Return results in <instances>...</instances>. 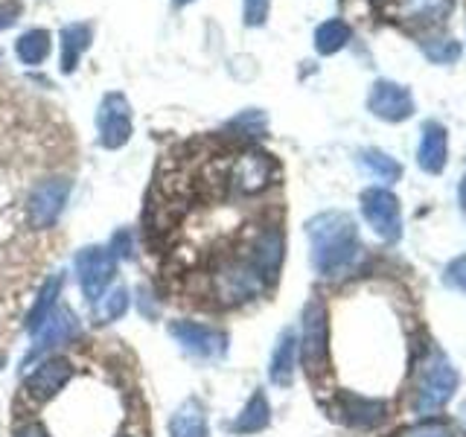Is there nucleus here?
<instances>
[{
	"instance_id": "4",
	"label": "nucleus",
	"mask_w": 466,
	"mask_h": 437,
	"mask_svg": "<svg viewBox=\"0 0 466 437\" xmlns=\"http://www.w3.org/2000/svg\"><path fill=\"white\" fill-rule=\"evenodd\" d=\"M73 371H76V368H73V361L65 359V356L47 359V361L38 364V368L24 379V388H21L24 400L33 405V408L50 402L56 393L62 391L70 382V379H73Z\"/></svg>"
},
{
	"instance_id": "5",
	"label": "nucleus",
	"mask_w": 466,
	"mask_h": 437,
	"mask_svg": "<svg viewBox=\"0 0 466 437\" xmlns=\"http://www.w3.org/2000/svg\"><path fill=\"white\" fill-rule=\"evenodd\" d=\"M76 271H79V286L85 291V298L96 303L102 295L108 291L114 274H116V257L108 251V248H82L76 257Z\"/></svg>"
},
{
	"instance_id": "14",
	"label": "nucleus",
	"mask_w": 466,
	"mask_h": 437,
	"mask_svg": "<svg viewBox=\"0 0 466 437\" xmlns=\"http://www.w3.org/2000/svg\"><path fill=\"white\" fill-rule=\"evenodd\" d=\"M446 152H449V137L441 123H426L422 126V137L417 146V164L426 172H443L446 167Z\"/></svg>"
},
{
	"instance_id": "3",
	"label": "nucleus",
	"mask_w": 466,
	"mask_h": 437,
	"mask_svg": "<svg viewBox=\"0 0 466 437\" xmlns=\"http://www.w3.org/2000/svg\"><path fill=\"white\" fill-rule=\"evenodd\" d=\"M458 391V371L451 368L449 359L441 353H431L417 373V400L414 408L420 414H434L455 397Z\"/></svg>"
},
{
	"instance_id": "36",
	"label": "nucleus",
	"mask_w": 466,
	"mask_h": 437,
	"mask_svg": "<svg viewBox=\"0 0 466 437\" xmlns=\"http://www.w3.org/2000/svg\"><path fill=\"white\" fill-rule=\"evenodd\" d=\"M0 4H4V0H0Z\"/></svg>"
},
{
	"instance_id": "31",
	"label": "nucleus",
	"mask_w": 466,
	"mask_h": 437,
	"mask_svg": "<svg viewBox=\"0 0 466 437\" xmlns=\"http://www.w3.org/2000/svg\"><path fill=\"white\" fill-rule=\"evenodd\" d=\"M15 437H50V434L44 432L38 422H26V426H21L18 432H15Z\"/></svg>"
},
{
	"instance_id": "34",
	"label": "nucleus",
	"mask_w": 466,
	"mask_h": 437,
	"mask_svg": "<svg viewBox=\"0 0 466 437\" xmlns=\"http://www.w3.org/2000/svg\"><path fill=\"white\" fill-rule=\"evenodd\" d=\"M120 437H135V434H120Z\"/></svg>"
},
{
	"instance_id": "29",
	"label": "nucleus",
	"mask_w": 466,
	"mask_h": 437,
	"mask_svg": "<svg viewBox=\"0 0 466 437\" xmlns=\"http://www.w3.org/2000/svg\"><path fill=\"white\" fill-rule=\"evenodd\" d=\"M108 251L114 257H128L131 254V230H120V233H116V237L111 239V245H108Z\"/></svg>"
},
{
	"instance_id": "8",
	"label": "nucleus",
	"mask_w": 466,
	"mask_h": 437,
	"mask_svg": "<svg viewBox=\"0 0 466 437\" xmlns=\"http://www.w3.org/2000/svg\"><path fill=\"white\" fill-rule=\"evenodd\" d=\"M70 196V181L67 178H47L41 181L33 196L26 201V216H29V225L33 228H53L56 218L62 216L65 204Z\"/></svg>"
},
{
	"instance_id": "2",
	"label": "nucleus",
	"mask_w": 466,
	"mask_h": 437,
	"mask_svg": "<svg viewBox=\"0 0 466 437\" xmlns=\"http://www.w3.org/2000/svg\"><path fill=\"white\" fill-rule=\"evenodd\" d=\"M268 283V274L262 271L251 254L245 257H228L222 259L210 274V291L218 303L239 306L245 300L257 298Z\"/></svg>"
},
{
	"instance_id": "21",
	"label": "nucleus",
	"mask_w": 466,
	"mask_h": 437,
	"mask_svg": "<svg viewBox=\"0 0 466 437\" xmlns=\"http://www.w3.org/2000/svg\"><path fill=\"white\" fill-rule=\"evenodd\" d=\"M169 437H210L208 420L196 405H184L178 414L169 420Z\"/></svg>"
},
{
	"instance_id": "32",
	"label": "nucleus",
	"mask_w": 466,
	"mask_h": 437,
	"mask_svg": "<svg viewBox=\"0 0 466 437\" xmlns=\"http://www.w3.org/2000/svg\"><path fill=\"white\" fill-rule=\"evenodd\" d=\"M461 204H463V210H466V178L461 181Z\"/></svg>"
},
{
	"instance_id": "10",
	"label": "nucleus",
	"mask_w": 466,
	"mask_h": 437,
	"mask_svg": "<svg viewBox=\"0 0 466 437\" xmlns=\"http://www.w3.org/2000/svg\"><path fill=\"white\" fill-rule=\"evenodd\" d=\"M169 332L187 353L198 359H216L228 350V335L210 324H198V320H175Z\"/></svg>"
},
{
	"instance_id": "20",
	"label": "nucleus",
	"mask_w": 466,
	"mask_h": 437,
	"mask_svg": "<svg viewBox=\"0 0 466 437\" xmlns=\"http://www.w3.org/2000/svg\"><path fill=\"white\" fill-rule=\"evenodd\" d=\"M62 289H65V277H58V274L50 277V280L41 286L38 300L33 306V312H29V330H33V332L53 315V310L58 306V295H62Z\"/></svg>"
},
{
	"instance_id": "16",
	"label": "nucleus",
	"mask_w": 466,
	"mask_h": 437,
	"mask_svg": "<svg viewBox=\"0 0 466 437\" xmlns=\"http://www.w3.org/2000/svg\"><path fill=\"white\" fill-rule=\"evenodd\" d=\"M341 414L350 426H376V422L385 420V402L359 397V393H344Z\"/></svg>"
},
{
	"instance_id": "24",
	"label": "nucleus",
	"mask_w": 466,
	"mask_h": 437,
	"mask_svg": "<svg viewBox=\"0 0 466 437\" xmlns=\"http://www.w3.org/2000/svg\"><path fill=\"white\" fill-rule=\"evenodd\" d=\"M361 167L379 181H397L400 172H402V167L397 164V160L388 158L385 152H379V149H364L361 152Z\"/></svg>"
},
{
	"instance_id": "1",
	"label": "nucleus",
	"mask_w": 466,
	"mask_h": 437,
	"mask_svg": "<svg viewBox=\"0 0 466 437\" xmlns=\"http://www.w3.org/2000/svg\"><path fill=\"white\" fill-rule=\"evenodd\" d=\"M312 262L324 277H341L359 257V230L347 213L329 210L309 218Z\"/></svg>"
},
{
	"instance_id": "25",
	"label": "nucleus",
	"mask_w": 466,
	"mask_h": 437,
	"mask_svg": "<svg viewBox=\"0 0 466 437\" xmlns=\"http://www.w3.org/2000/svg\"><path fill=\"white\" fill-rule=\"evenodd\" d=\"M420 47H422V53H426L429 62H434V65H451V62H458V56H461V44L451 41V38L422 41Z\"/></svg>"
},
{
	"instance_id": "22",
	"label": "nucleus",
	"mask_w": 466,
	"mask_h": 437,
	"mask_svg": "<svg viewBox=\"0 0 466 437\" xmlns=\"http://www.w3.org/2000/svg\"><path fill=\"white\" fill-rule=\"evenodd\" d=\"M347 41H350V26L344 21H327V24H320L315 29V50L320 56L339 53Z\"/></svg>"
},
{
	"instance_id": "33",
	"label": "nucleus",
	"mask_w": 466,
	"mask_h": 437,
	"mask_svg": "<svg viewBox=\"0 0 466 437\" xmlns=\"http://www.w3.org/2000/svg\"><path fill=\"white\" fill-rule=\"evenodd\" d=\"M175 6H187V4H193V0H172Z\"/></svg>"
},
{
	"instance_id": "23",
	"label": "nucleus",
	"mask_w": 466,
	"mask_h": 437,
	"mask_svg": "<svg viewBox=\"0 0 466 437\" xmlns=\"http://www.w3.org/2000/svg\"><path fill=\"white\" fill-rule=\"evenodd\" d=\"M126 310H128V291L126 289L106 291V295L94 303V320L96 324H111V320L123 318Z\"/></svg>"
},
{
	"instance_id": "9",
	"label": "nucleus",
	"mask_w": 466,
	"mask_h": 437,
	"mask_svg": "<svg viewBox=\"0 0 466 437\" xmlns=\"http://www.w3.org/2000/svg\"><path fill=\"white\" fill-rule=\"evenodd\" d=\"M303 364L312 376L324 371L327 364V310L312 300L303 310V335H300Z\"/></svg>"
},
{
	"instance_id": "19",
	"label": "nucleus",
	"mask_w": 466,
	"mask_h": 437,
	"mask_svg": "<svg viewBox=\"0 0 466 437\" xmlns=\"http://www.w3.org/2000/svg\"><path fill=\"white\" fill-rule=\"evenodd\" d=\"M268 420H271V408L266 402V393L257 391L251 400H248V405L242 408V414L237 417V429L239 434H254V432H262L268 426Z\"/></svg>"
},
{
	"instance_id": "35",
	"label": "nucleus",
	"mask_w": 466,
	"mask_h": 437,
	"mask_svg": "<svg viewBox=\"0 0 466 437\" xmlns=\"http://www.w3.org/2000/svg\"><path fill=\"white\" fill-rule=\"evenodd\" d=\"M0 368H4V359H0Z\"/></svg>"
},
{
	"instance_id": "13",
	"label": "nucleus",
	"mask_w": 466,
	"mask_h": 437,
	"mask_svg": "<svg viewBox=\"0 0 466 437\" xmlns=\"http://www.w3.org/2000/svg\"><path fill=\"white\" fill-rule=\"evenodd\" d=\"M451 4H455V0H390L388 9L393 15V21L426 26V24L443 21L451 12Z\"/></svg>"
},
{
	"instance_id": "27",
	"label": "nucleus",
	"mask_w": 466,
	"mask_h": 437,
	"mask_svg": "<svg viewBox=\"0 0 466 437\" xmlns=\"http://www.w3.org/2000/svg\"><path fill=\"white\" fill-rule=\"evenodd\" d=\"M443 283L449 289H458V291H466V257H458L451 259L446 271H443Z\"/></svg>"
},
{
	"instance_id": "18",
	"label": "nucleus",
	"mask_w": 466,
	"mask_h": 437,
	"mask_svg": "<svg viewBox=\"0 0 466 437\" xmlns=\"http://www.w3.org/2000/svg\"><path fill=\"white\" fill-rule=\"evenodd\" d=\"M53 36L47 33V29H26V33L15 41V56H18V62L21 65H29V67H35L41 65L44 58L50 56V41Z\"/></svg>"
},
{
	"instance_id": "7",
	"label": "nucleus",
	"mask_w": 466,
	"mask_h": 437,
	"mask_svg": "<svg viewBox=\"0 0 466 437\" xmlns=\"http://www.w3.org/2000/svg\"><path fill=\"white\" fill-rule=\"evenodd\" d=\"M361 213L368 218V225L376 230V237L385 242H393L402 237V216H400V201L393 193L382 187H370L361 193Z\"/></svg>"
},
{
	"instance_id": "17",
	"label": "nucleus",
	"mask_w": 466,
	"mask_h": 437,
	"mask_svg": "<svg viewBox=\"0 0 466 437\" xmlns=\"http://www.w3.org/2000/svg\"><path fill=\"white\" fill-rule=\"evenodd\" d=\"M58 38H62V58H58V62H62V73H73L79 65L82 53L87 50V44H91V26L67 24Z\"/></svg>"
},
{
	"instance_id": "12",
	"label": "nucleus",
	"mask_w": 466,
	"mask_h": 437,
	"mask_svg": "<svg viewBox=\"0 0 466 437\" xmlns=\"http://www.w3.org/2000/svg\"><path fill=\"white\" fill-rule=\"evenodd\" d=\"M79 332V320L76 315H73L67 306H62V310H53V315L44 320V324L33 332L35 335V347H33V356L38 353H47V350H53L56 344H65L70 341L73 335Z\"/></svg>"
},
{
	"instance_id": "15",
	"label": "nucleus",
	"mask_w": 466,
	"mask_h": 437,
	"mask_svg": "<svg viewBox=\"0 0 466 437\" xmlns=\"http://www.w3.org/2000/svg\"><path fill=\"white\" fill-rule=\"evenodd\" d=\"M295 361H298V339H295V332L286 330L271 353V368H268L271 382L289 388L291 379H295Z\"/></svg>"
},
{
	"instance_id": "28",
	"label": "nucleus",
	"mask_w": 466,
	"mask_h": 437,
	"mask_svg": "<svg viewBox=\"0 0 466 437\" xmlns=\"http://www.w3.org/2000/svg\"><path fill=\"white\" fill-rule=\"evenodd\" d=\"M402 437H455V432L441 426V422H426V426H417L411 432H405Z\"/></svg>"
},
{
	"instance_id": "30",
	"label": "nucleus",
	"mask_w": 466,
	"mask_h": 437,
	"mask_svg": "<svg viewBox=\"0 0 466 437\" xmlns=\"http://www.w3.org/2000/svg\"><path fill=\"white\" fill-rule=\"evenodd\" d=\"M12 21H18V4L15 0H4L0 4V29H6Z\"/></svg>"
},
{
	"instance_id": "6",
	"label": "nucleus",
	"mask_w": 466,
	"mask_h": 437,
	"mask_svg": "<svg viewBox=\"0 0 466 437\" xmlns=\"http://www.w3.org/2000/svg\"><path fill=\"white\" fill-rule=\"evenodd\" d=\"M96 131L102 149H123L131 137V106L128 99L114 91L106 94L96 111Z\"/></svg>"
},
{
	"instance_id": "26",
	"label": "nucleus",
	"mask_w": 466,
	"mask_h": 437,
	"mask_svg": "<svg viewBox=\"0 0 466 437\" xmlns=\"http://www.w3.org/2000/svg\"><path fill=\"white\" fill-rule=\"evenodd\" d=\"M271 0H242V15L248 26H262L268 18Z\"/></svg>"
},
{
	"instance_id": "11",
	"label": "nucleus",
	"mask_w": 466,
	"mask_h": 437,
	"mask_svg": "<svg viewBox=\"0 0 466 437\" xmlns=\"http://www.w3.org/2000/svg\"><path fill=\"white\" fill-rule=\"evenodd\" d=\"M368 108L379 117V120L402 123L414 114V99L408 94L405 85L379 79V82H373L370 94H368Z\"/></svg>"
}]
</instances>
